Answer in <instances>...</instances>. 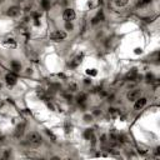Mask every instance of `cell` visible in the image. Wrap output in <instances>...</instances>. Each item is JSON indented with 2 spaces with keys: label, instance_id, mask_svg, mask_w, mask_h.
Masks as SVG:
<instances>
[{
  "label": "cell",
  "instance_id": "5b68a950",
  "mask_svg": "<svg viewBox=\"0 0 160 160\" xmlns=\"http://www.w3.org/2000/svg\"><path fill=\"white\" fill-rule=\"evenodd\" d=\"M146 102H148V99H146V98H141V96H140L138 100H135V104H134V109H135V110H141V109L146 105Z\"/></svg>",
  "mask_w": 160,
  "mask_h": 160
},
{
  "label": "cell",
  "instance_id": "2e32d148",
  "mask_svg": "<svg viewBox=\"0 0 160 160\" xmlns=\"http://www.w3.org/2000/svg\"><path fill=\"white\" fill-rule=\"evenodd\" d=\"M23 129H24V125L19 126V128H18V129H16V133H15V135H16V136H19V135H21V134H23V131H24Z\"/></svg>",
  "mask_w": 160,
  "mask_h": 160
},
{
  "label": "cell",
  "instance_id": "ba28073f",
  "mask_svg": "<svg viewBox=\"0 0 160 160\" xmlns=\"http://www.w3.org/2000/svg\"><path fill=\"white\" fill-rule=\"evenodd\" d=\"M81 59H83V55H78V56H75L74 59H71L69 65L71 66V68H77V66L81 63Z\"/></svg>",
  "mask_w": 160,
  "mask_h": 160
},
{
  "label": "cell",
  "instance_id": "d6986e66",
  "mask_svg": "<svg viewBox=\"0 0 160 160\" xmlns=\"http://www.w3.org/2000/svg\"><path fill=\"white\" fill-rule=\"evenodd\" d=\"M141 53H143L141 49H135V54H141Z\"/></svg>",
  "mask_w": 160,
  "mask_h": 160
},
{
  "label": "cell",
  "instance_id": "e0dca14e",
  "mask_svg": "<svg viewBox=\"0 0 160 160\" xmlns=\"http://www.w3.org/2000/svg\"><path fill=\"white\" fill-rule=\"evenodd\" d=\"M86 74H88V75H90V77H95V75L98 74V71H96L95 69H91V70L89 69V70H86Z\"/></svg>",
  "mask_w": 160,
  "mask_h": 160
},
{
  "label": "cell",
  "instance_id": "8fae6325",
  "mask_svg": "<svg viewBox=\"0 0 160 160\" xmlns=\"http://www.w3.org/2000/svg\"><path fill=\"white\" fill-rule=\"evenodd\" d=\"M4 44H5L6 46H11V48H15V46H16V43L14 41V39H8V40H5Z\"/></svg>",
  "mask_w": 160,
  "mask_h": 160
},
{
  "label": "cell",
  "instance_id": "9c48e42d",
  "mask_svg": "<svg viewBox=\"0 0 160 160\" xmlns=\"http://www.w3.org/2000/svg\"><path fill=\"white\" fill-rule=\"evenodd\" d=\"M10 66H11V70H14L15 73H19L21 70V64L19 61H16V60H13L10 63Z\"/></svg>",
  "mask_w": 160,
  "mask_h": 160
},
{
  "label": "cell",
  "instance_id": "52a82bcc",
  "mask_svg": "<svg viewBox=\"0 0 160 160\" xmlns=\"http://www.w3.org/2000/svg\"><path fill=\"white\" fill-rule=\"evenodd\" d=\"M5 80L8 83V85H15L16 81H18V79H16V77H15V74H13V73L6 74L5 75Z\"/></svg>",
  "mask_w": 160,
  "mask_h": 160
},
{
  "label": "cell",
  "instance_id": "5bb4252c",
  "mask_svg": "<svg viewBox=\"0 0 160 160\" xmlns=\"http://www.w3.org/2000/svg\"><path fill=\"white\" fill-rule=\"evenodd\" d=\"M109 115H110L111 118H116L118 115H119V111H118L116 109H109Z\"/></svg>",
  "mask_w": 160,
  "mask_h": 160
},
{
  "label": "cell",
  "instance_id": "7a4b0ae2",
  "mask_svg": "<svg viewBox=\"0 0 160 160\" xmlns=\"http://www.w3.org/2000/svg\"><path fill=\"white\" fill-rule=\"evenodd\" d=\"M66 38V33L61 30H55L53 33H50V39L54 41H63Z\"/></svg>",
  "mask_w": 160,
  "mask_h": 160
},
{
  "label": "cell",
  "instance_id": "ac0fdd59",
  "mask_svg": "<svg viewBox=\"0 0 160 160\" xmlns=\"http://www.w3.org/2000/svg\"><path fill=\"white\" fill-rule=\"evenodd\" d=\"M73 24H71V21H69V23H65V29L66 30H73Z\"/></svg>",
  "mask_w": 160,
  "mask_h": 160
},
{
  "label": "cell",
  "instance_id": "8992f818",
  "mask_svg": "<svg viewBox=\"0 0 160 160\" xmlns=\"http://www.w3.org/2000/svg\"><path fill=\"white\" fill-rule=\"evenodd\" d=\"M19 14H20V8H18V6H11L6 11V15L10 16V18H16Z\"/></svg>",
  "mask_w": 160,
  "mask_h": 160
},
{
  "label": "cell",
  "instance_id": "30bf717a",
  "mask_svg": "<svg viewBox=\"0 0 160 160\" xmlns=\"http://www.w3.org/2000/svg\"><path fill=\"white\" fill-rule=\"evenodd\" d=\"M114 3H115V5H116V6L123 8V6H125L126 4L129 3V0H114Z\"/></svg>",
  "mask_w": 160,
  "mask_h": 160
},
{
  "label": "cell",
  "instance_id": "7c38bea8",
  "mask_svg": "<svg viewBox=\"0 0 160 160\" xmlns=\"http://www.w3.org/2000/svg\"><path fill=\"white\" fill-rule=\"evenodd\" d=\"M41 6L44 10L50 9V0H41Z\"/></svg>",
  "mask_w": 160,
  "mask_h": 160
},
{
  "label": "cell",
  "instance_id": "9a60e30c",
  "mask_svg": "<svg viewBox=\"0 0 160 160\" xmlns=\"http://www.w3.org/2000/svg\"><path fill=\"white\" fill-rule=\"evenodd\" d=\"M85 100H86V95H85V94H81V95H79V98H78V102H79V104L85 103Z\"/></svg>",
  "mask_w": 160,
  "mask_h": 160
},
{
  "label": "cell",
  "instance_id": "6da1fadb",
  "mask_svg": "<svg viewBox=\"0 0 160 160\" xmlns=\"http://www.w3.org/2000/svg\"><path fill=\"white\" fill-rule=\"evenodd\" d=\"M27 143L33 148H38V146L41 145V143H43V138H41V135L39 133L31 131V133L28 134V136H27Z\"/></svg>",
  "mask_w": 160,
  "mask_h": 160
},
{
  "label": "cell",
  "instance_id": "277c9868",
  "mask_svg": "<svg viewBox=\"0 0 160 160\" xmlns=\"http://www.w3.org/2000/svg\"><path fill=\"white\" fill-rule=\"evenodd\" d=\"M75 18H77V14H75V11L73 9H65L64 10V13H63V19L66 23L75 20Z\"/></svg>",
  "mask_w": 160,
  "mask_h": 160
},
{
  "label": "cell",
  "instance_id": "3957f363",
  "mask_svg": "<svg viewBox=\"0 0 160 160\" xmlns=\"http://www.w3.org/2000/svg\"><path fill=\"white\" fill-rule=\"evenodd\" d=\"M140 96H141V90L140 89H133L126 94V99H128L129 102H135V100H138Z\"/></svg>",
  "mask_w": 160,
  "mask_h": 160
},
{
  "label": "cell",
  "instance_id": "4fadbf2b",
  "mask_svg": "<svg viewBox=\"0 0 160 160\" xmlns=\"http://www.w3.org/2000/svg\"><path fill=\"white\" fill-rule=\"evenodd\" d=\"M84 138H85L86 140H90V139L93 138V130H91V129L85 130V133H84Z\"/></svg>",
  "mask_w": 160,
  "mask_h": 160
}]
</instances>
